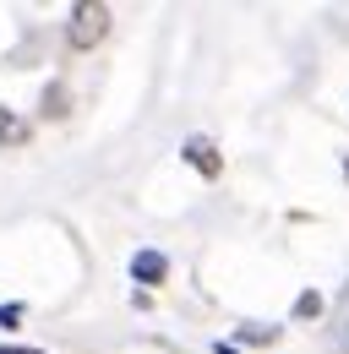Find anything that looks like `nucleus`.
Masks as SVG:
<instances>
[{"label":"nucleus","mask_w":349,"mask_h":354,"mask_svg":"<svg viewBox=\"0 0 349 354\" xmlns=\"http://www.w3.org/2000/svg\"><path fill=\"white\" fill-rule=\"evenodd\" d=\"M339 316H344V344H349V289H344V300H339Z\"/></svg>","instance_id":"obj_6"},{"label":"nucleus","mask_w":349,"mask_h":354,"mask_svg":"<svg viewBox=\"0 0 349 354\" xmlns=\"http://www.w3.org/2000/svg\"><path fill=\"white\" fill-rule=\"evenodd\" d=\"M131 272H136V283H147V289H153V283H164V272H170V262H164L159 251H142V257L131 262Z\"/></svg>","instance_id":"obj_3"},{"label":"nucleus","mask_w":349,"mask_h":354,"mask_svg":"<svg viewBox=\"0 0 349 354\" xmlns=\"http://www.w3.org/2000/svg\"><path fill=\"white\" fill-rule=\"evenodd\" d=\"M22 136H28V126L17 115H0V142H22Z\"/></svg>","instance_id":"obj_4"},{"label":"nucleus","mask_w":349,"mask_h":354,"mask_svg":"<svg viewBox=\"0 0 349 354\" xmlns=\"http://www.w3.org/2000/svg\"><path fill=\"white\" fill-rule=\"evenodd\" d=\"M344 175H349V158H344Z\"/></svg>","instance_id":"obj_8"},{"label":"nucleus","mask_w":349,"mask_h":354,"mask_svg":"<svg viewBox=\"0 0 349 354\" xmlns=\"http://www.w3.org/2000/svg\"><path fill=\"white\" fill-rule=\"evenodd\" d=\"M17 316H22V306H0V327H17Z\"/></svg>","instance_id":"obj_5"},{"label":"nucleus","mask_w":349,"mask_h":354,"mask_svg":"<svg viewBox=\"0 0 349 354\" xmlns=\"http://www.w3.org/2000/svg\"><path fill=\"white\" fill-rule=\"evenodd\" d=\"M109 33V6H98V0H87L71 11V28H66V44L71 49H93L98 39Z\"/></svg>","instance_id":"obj_1"},{"label":"nucleus","mask_w":349,"mask_h":354,"mask_svg":"<svg viewBox=\"0 0 349 354\" xmlns=\"http://www.w3.org/2000/svg\"><path fill=\"white\" fill-rule=\"evenodd\" d=\"M180 158H186L191 169H202V175H208V180H213L218 169H224V158H218V147H213V142H208V136H191V142L180 147Z\"/></svg>","instance_id":"obj_2"},{"label":"nucleus","mask_w":349,"mask_h":354,"mask_svg":"<svg viewBox=\"0 0 349 354\" xmlns=\"http://www.w3.org/2000/svg\"><path fill=\"white\" fill-rule=\"evenodd\" d=\"M0 354H44V349H6V344H0Z\"/></svg>","instance_id":"obj_7"}]
</instances>
